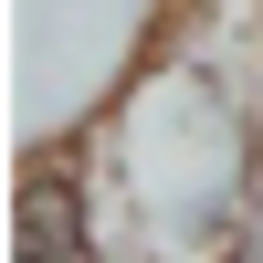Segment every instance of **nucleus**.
<instances>
[{
	"instance_id": "obj_1",
	"label": "nucleus",
	"mask_w": 263,
	"mask_h": 263,
	"mask_svg": "<svg viewBox=\"0 0 263 263\" xmlns=\"http://www.w3.org/2000/svg\"><path fill=\"white\" fill-rule=\"evenodd\" d=\"M21 253H32V263H74L84 253V200H74L63 168H42V179L21 190Z\"/></svg>"
},
{
	"instance_id": "obj_2",
	"label": "nucleus",
	"mask_w": 263,
	"mask_h": 263,
	"mask_svg": "<svg viewBox=\"0 0 263 263\" xmlns=\"http://www.w3.org/2000/svg\"><path fill=\"white\" fill-rule=\"evenodd\" d=\"M242 263H263V221H253V242H242Z\"/></svg>"
}]
</instances>
